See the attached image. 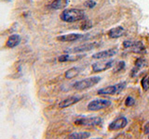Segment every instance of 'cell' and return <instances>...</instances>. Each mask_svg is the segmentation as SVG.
<instances>
[{
    "instance_id": "obj_1",
    "label": "cell",
    "mask_w": 149,
    "mask_h": 139,
    "mask_svg": "<svg viewBox=\"0 0 149 139\" xmlns=\"http://www.w3.org/2000/svg\"><path fill=\"white\" fill-rule=\"evenodd\" d=\"M86 14L83 9L80 8H66L61 13L60 18L64 22H77L84 20Z\"/></svg>"
},
{
    "instance_id": "obj_2",
    "label": "cell",
    "mask_w": 149,
    "mask_h": 139,
    "mask_svg": "<svg viewBox=\"0 0 149 139\" xmlns=\"http://www.w3.org/2000/svg\"><path fill=\"white\" fill-rule=\"evenodd\" d=\"M100 81H101V77H99V76H92V77L85 78V79H83V80L77 81L76 83H74L73 88L76 90L88 89V88L96 85Z\"/></svg>"
},
{
    "instance_id": "obj_3",
    "label": "cell",
    "mask_w": 149,
    "mask_h": 139,
    "mask_svg": "<svg viewBox=\"0 0 149 139\" xmlns=\"http://www.w3.org/2000/svg\"><path fill=\"white\" fill-rule=\"evenodd\" d=\"M126 85H127L126 82H121L118 83H116L114 85H109L104 88H101V89H99V91H98V95H101V96L118 95L125 89Z\"/></svg>"
},
{
    "instance_id": "obj_4",
    "label": "cell",
    "mask_w": 149,
    "mask_h": 139,
    "mask_svg": "<svg viewBox=\"0 0 149 139\" xmlns=\"http://www.w3.org/2000/svg\"><path fill=\"white\" fill-rule=\"evenodd\" d=\"M102 120L100 117H88V118H80L74 120V124L84 127H93L101 125Z\"/></svg>"
},
{
    "instance_id": "obj_5",
    "label": "cell",
    "mask_w": 149,
    "mask_h": 139,
    "mask_svg": "<svg viewBox=\"0 0 149 139\" xmlns=\"http://www.w3.org/2000/svg\"><path fill=\"white\" fill-rule=\"evenodd\" d=\"M111 104L112 102L108 99H94L88 104V110L98 111L101 109H104L110 107Z\"/></svg>"
},
{
    "instance_id": "obj_6",
    "label": "cell",
    "mask_w": 149,
    "mask_h": 139,
    "mask_svg": "<svg viewBox=\"0 0 149 139\" xmlns=\"http://www.w3.org/2000/svg\"><path fill=\"white\" fill-rule=\"evenodd\" d=\"M123 47L124 48H130L132 52L135 53H143L146 51V47L143 45L142 42L139 41H132L127 40L123 42Z\"/></svg>"
},
{
    "instance_id": "obj_7",
    "label": "cell",
    "mask_w": 149,
    "mask_h": 139,
    "mask_svg": "<svg viewBox=\"0 0 149 139\" xmlns=\"http://www.w3.org/2000/svg\"><path fill=\"white\" fill-rule=\"evenodd\" d=\"M115 61L114 60H108V61H102V62H96L93 63L91 69L93 72H102L106 70H109L112 67H114Z\"/></svg>"
},
{
    "instance_id": "obj_8",
    "label": "cell",
    "mask_w": 149,
    "mask_h": 139,
    "mask_svg": "<svg viewBox=\"0 0 149 139\" xmlns=\"http://www.w3.org/2000/svg\"><path fill=\"white\" fill-rule=\"evenodd\" d=\"M128 124V120L125 117H118L113 120L108 126L109 131H118V130L124 129Z\"/></svg>"
},
{
    "instance_id": "obj_9",
    "label": "cell",
    "mask_w": 149,
    "mask_h": 139,
    "mask_svg": "<svg viewBox=\"0 0 149 139\" xmlns=\"http://www.w3.org/2000/svg\"><path fill=\"white\" fill-rule=\"evenodd\" d=\"M116 49L114 48H109L106 50H102L100 51V52H97L95 54L92 55V58L94 59H104V58H112L116 54Z\"/></svg>"
},
{
    "instance_id": "obj_10",
    "label": "cell",
    "mask_w": 149,
    "mask_h": 139,
    "mask_svg": "<svg viewBox=\"0 0 149 139\" xmlns=\"http://www.w3.org/2000/svg\"><path fill=\"white\" fill-rule=\"evenodd\" d=\"M81 96H69L67 98L63 99V101H61L59 103V108L60 109H65L68 108V107H71L74 104H77L78 101H80Z\"/></svg>"
},
{
    "instance_id": "obj_11",
    "label": "cell",
    "mask_w": 149,
    "mask_h": 139,
    "mask_svg": "<svg viewBox=\"0 0 149 139\" xmlns=\"http://www.w3.org/2000/svg\"><path fill=\"white\" fill-rule=\"evenodd\" d=\"M85 35L81 34H68L57 37V40L60 42H74L84 38Z\"/></svg>"
},
{
    "instance_id": "obj_12",
    "label": "cell",
    "mask_w": 149,
    "mask_h": 139,
    "mask_svg": "<svg viewBox=\"0 0 149 139\" xmlns=\"http://www.w3.org/2000/svg\"><path fill=\"white\" fill-rule=\"evenodd\" d=\"M125 32V29L122 26H118V27H115V28H112L108 31L107 32V35L108 37L112 39H116V38H119L121 37Z\"/></svg>"
},
{
    "instance_id": "obj_13",
    "label": "cell",
    "mask_w": 149,
    "mask_h": 139,
    "mask_svg": "<svg viewBox=\"0 0 149 139\" xmlns=\"http://www.w3.org/2000/svg\"><path fill=\"white\" fill-rule=\"evenodd\" d=\"M96 46L95 43H87L81 45H78L77 47H74V49L70 50L69 52L71 53H82V52H86V51H90L93 49Z\"/></svg>"
},
{
    "instance_id": "obj_14",
    "label": "cell",
    "mask_w": 149,
    "mask_h": 139,
    "mask_svg": "<svg viewBox=\"0 0 149 139\" xmlns=\"http://www.w3.org/2000/svg\"><path fill=\"white\" fill-rule=\"evenodd\" d=\"M21 36L19 34H11L6 42V46L8 48H14L21 43Z\"/></svg>"
},
{
    "instance_id": "obj_15",
    "label": "cell",
    "mask_w": 149,
    "mask_h": 139,
    "mask_svg": "<svg viewBox=\"0 0 149 139\" xmlns=\"http://www.w3.org/2000/svg\"><path fill=\"white\" fill-rule=\"evenodd\" d=\"M69 4V0H53L49 4V8L54 9V10H59V9L65 8Z\"/></svg>"
},
{
    "instance_id": "obj_16",
    "label": "cell",
    "mask_w": 149,
    "mask_h": 139,
    "mask_svg": "<svg viewBox=\"0 0 149 139\" xmlns=\"http://www.w3.org/2000/svg\"><path fill=\"white\" fill-rule=\"evenodd\" d=\"M81 69L78 67H73L71 69L67 70L64 73V77L66 79H73L74 77H77L79 73H80Z\"/></svg>"
},
{
    "instance_id": "obj_17",
    "label": "cell",
    "mask_w": 149,
    "mask_h": 139,
    "mask_svg": "<svg viewBox=\"0 0 149 139\" xmlns=\"http://www.w3.org/2000/svg\"><path fill=\"white\" fill-rule=\"evenodd\" d=\"M83 56H71V55H62L58 58V61L60 62H66V61H76L82 58Z\"/></svg>"
},
{
    "instance_id": "obj_18",
    "label": "cell",
    "mask_w": 149,
    "mask_h": 139,
    "mask_svg": "<svg viewBox=\"0 0 149 139\" xmlns=\"http://www.w3.org/2000/svg\"><path fill=\"white\" fill-rule=\"evenodd\" d=\"M144 66V60L143 58H138L136 60V62H135V66L134 68L132 69V76L134 77L136 74L138 73V72L141 70L143 67Z\"/></svg>"
},
{
    "instance_id": "obj_19",
    "label": "cell",
    "mask_w": 149,
    "mask_h": 139,
    "mask_svg": "<svg viewBox=\"0 0 149 139\" xmlns=\"http://www.w3.org/2000/svg\"><path fill=\"white\" fill-rule=\"evenodd\" d=\"M91 136V133L88 132H79V133H72L69 134V138L71 139H86Z\"/></svg>"
},
{
    "instance_id": "obj_20",
    "label": "cell",
    "mask_w": 149,
    "mask_h": 139,
    "mask_svg": "<svg viewBox=\"0 0 149 139\" xmlns=\"http://www.w3.org/2000/svg\"><path fill=\"white\" fill-rule=\"evenodd\" d=\"M91 27H92V21L91 20H85L81 23L80 29L82 31H87V30H90Z\"/></svg>"
},
{
    "instance_id": "obj_21",
    "label": "cell",
    "mask_w": 149,
    "mask_h": 139,
    "mask_svg": "<svg viewBox=\"0 0 149 139\" xmlns=\"http://www.w3.org/2000/svg\"><path fill=\"white\" fill-rule=\"evenodd\" d=\"M142 87H143V91H147L149 89V75H146V77H144L142 82Z\"/></svg>"
},
{
    "instance_id": "obj_22",
    "label": "cell",
    "mask_w": 149,
    "mask_h": 139,
    "mask_svg": "<svg viewBox=\"0 0 149 139\" xmlns=\"http://www.w3.org/2000/svg\"><path fill=\"white\" fill-rule=\"evenodd\" d=\"M125 68V62L124 61H118L116 64L114 65V72H120L121 70Z\"/></svg>"
},
{
    "instance_id": "obj_23",
    "label": "cell",
    "mask_w": 149,
    "mask_h": 139,
    "mask_svg": "<svg viewBox=\"0 0 149 139\" xmlns=\"http://www.w3.org/2000/svg\"><path fill=\"white\" fill-rule=\"evenodd\" d=\"M134 104H135V98L132 96H129L125 100V105L127 107H132V106H134Z\"/></svg>"
},
{
    "instance_id": "obj_24",
    "label": "cell",
    "mask_w": 149,
    "mask_h": 139,
    "mask_svg": "<svg viewBox=\"0 0 149 139\" xmlns=\"http://www.w3.org/2000/svg\"><path fill=\"white\" fill-rule=\"evenodd\" d=\"M96 5H97V3H96V1H94V0H88V1H86L85 3H84V6L88 8H94Z\"/></svg>"
},
{
    "instance_id": "obj_25",
    "label": "cell",
    "mask_w": 149,
    "mask_h": 139,
    "mask_svg": "<svg viewBox=\"0 0 149 139\" xmlns=\"http://www.w3.org/2000/svg\"><path fill=\"white\" fill-rule=\"evenodd\" d=\"M143 133L146 134H149V122H147L143 126Z\"/></svg>"
}]
</instances>
